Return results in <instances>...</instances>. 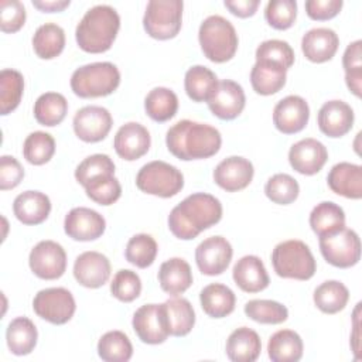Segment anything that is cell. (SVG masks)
Masks as SVG:
<instances>
[{"label": "cell", "instance_id": "cell-56", "mask_svg": "<svg viewBox=\"0 0 362 362\" xmlns=\"http://www.w3.org/2000/svg\"><path fill=\"white\" fill-rule=\"evenodd\" d=\"M69 0H33L34 7L47 13L62 11L65 7L69 6Z\"/></svg>", "mask_w": 362, "mask_h": 362}, {"label": "cell", "instance_id": "cell-42", "mask_svg": "<svg viewBox=\"0 0 362 362\" xmlns=\"http://www.w3.org/2000/svg\"><path fill=\"white\" fill-rule=\"evenodd\" d=\"M24 78L16 69H3L0 72V112L7 115L14 110L23 96Z\"/></svg>", "mask_w": 362, "mask_h": 362}, {"label": "cell", "instance_id": "cell-36", "mask_svg": "<svg viewBox=\"0 0 362 362\" xmlns=\"http://www.w3.org/2000/svg\"><path fill=\"white\" fill-rule=\"evenodd\" d=\"M216 75L204 65H194L185 72L184 86L194 102H208L218 85Z\"/></svg>", "mask_w": 362, "mask_h": 362}, {"label": "cell", "instance_id": "cell-5", "mask_svg": "<svg viewBox=\"0 0 362 362\" xmlns=\"http://www.w3.org/2000/svg\"><path fill=\"white\" fill-rule=\"evenodd\" d=\"M120 72L112 62H92L76 68L71 76V89L79 98H100L116 90Z\"/></svg>", "mask_w": 362, "mask_h": 362}, {"label": "cell", "instance_id": "cell-31", "mask_svg": "<svg viewBox=\"0 0 362 362\" xmlns=\"http://www.w3.org/2000/svg\"><path fill=\"white\" fill-rule=\"evenodd\" d=\"M164 315L170 335L184 337L195 324V313L187 298L175 297L163 303Z\"/></svg>", "mask_w": 362, "mask_h": 362}, {"label": "cell", "instance_id": "cell-22", "mask_svg": "<svg viewBox=\"0 0 362 362\" xmlns=\"http://www.w3.org/2000/svg\"><path fill=\"white\" fill-rule=\"evenodd\" d=\"M354 110L344 100L325 102L317 116L320 130L328 137H341L346 134L354 126Z\"/></svg>", "mask_w": 362, "mask_h": 362}, {"label": "cell", "instance_id": "cell-21", "mask_svg": "<svg viewBox=\"0 0 362 362\" xmlns=\"http://www.w3.org/2000/svg\"><path fill=\"white\" fill-rule=\"evenodd\" d=\"M74 276L83 287L98 288L110 277V262L99 252H83L75 259Z\"/></svg>", "mask_w": 362, "mask_h": 362}, {"label": "cell", "instance_id": "cell-11", "mask_svg": "<svg viewBox=\"0 0 362 362\" xmlns=\"http://www.w3.org/2000/svg\"><path fill=\"white\" fill-rule=\"evenodd\" d=\"M30 269L44 280L59 279L66 269V253L64 247L54 240H41L30 252Z\"/></svg>", "mask_w": 362, "mask_h": 362}, {"label": "cell", "instance_id": "cell-34", "mask_svg": "<svg viewBox=\"0 0 362 362\" xmlns=\"http://www.w3.org/2000/svg\"><path fill=\"white\" fill-rule=\"evenodd\" d=\"M38 332L34 322L27 317L14 318L6 331L7 346L14 355L30 354L37 344Z\"/></svg>", "mask_w": 362, "mask_h": 362}, {"label": "cell", "instance_id": "cell-7", "mask_svg": "<svg viewBox=\"0 0 362 362\" xmlns=\"http://www.w3.org/2000/svg\"><path fill=\"white\" fill-rule=\"evenodd\" d=\"M136 185L146 194L170 198L182 189L184 175L177 167L161 160H154L139 170Z\"/></svg>", "mask_w": 362, "mask_h": 362}, {"label": "cell", "instance_id": "cell-52", "mask_svg": "<svg viewBox=\"0 0 362 362\" xmlns=\"http://www.w3.org/2000/svg\"><path fill=\"white\" fill-rule=\"evenodd\" d=\"M25 21V8L18 0L0 1V28L3 33L18 31Z\"/></svg>", "mask_w": 362, "mask_h": 362}, {"label": "cell", "instance_id": "cell-23", "mask_svg": "<svg viewBox=\"0 0 362 362\" xmlns=\"http://www.w3.org/2000/svg\"><path fill=\"white\" fill-rule=\"evenodd\" d=\"M232 276L236 286L246 293L262 291L270 283L263 262L255 255L240 257L233 266Z\"/></svg>", "mask_w": 362, "mask_h": 362}, {"label": "cell", "instance_id": "cell-1", "mask_svg": "<svg viewBox=\"0 0 362 362\" xmlns=\"http://www.w3.org/2000/svg\"><path fill=\"white\" fill-rule=\"evenodd\" d=\"M222 218V204L206 192H195L174 206L168 215V228L182 240L197 238L202 230L218 223Z\"/></svg>", "mask_w": 362, "mask_h": 362}, {"label": "cell", "instance_id": "cell-39", "mask_svg": "<svg viewBox=\"0 0 362 362\" xmlns=\"http://www.w3.org/2000/svg\"><path fill=\"white\" fill-rule=\"evenodd\" d=\"M146 113L156 122H167L175 116L178 109L177 95L164 86L151 89L144 99Z\"/></svg>", "mask_w": 362, "mask_h": 362}, {"label": "cell", "instance_id": "cell-35", "mask_svg": "<svg viewBox=\"0 0 362 362\" xmlns=\"http://www.w3.org/2000/svg\"><path fill=\"white\" fill-rule=\"evenodd\" d=\"M65 47V33L61 25L55 23H45L40 25L33 35V48L42 59L58 57Z\"/></svg>", "mask_w": 362, "mask_h": 362}, {"label": "cell", "instance_id": "cell-17", "mask_svg": "<svg viewBox=\"0 0 362 362\" xmlns=\"http://www.w3.org/2000/svg\"><path fill=\"white\" fill-rule=\"evenodd\" d=\"M310 119V107L298 95H288L277 102L273 109V123L284 134H293L305 127Z\"/></svg>", "mask_w": 362, "mask_h": 362}, {"label": "cell", "instance_id": "cell-4", "mask_svg": "<svg viewBox=\"0 0 362 362\" xmlns=\"http://www.w3.org/2000/svg\"><path fill=\"white\" fill-rule=\"evenodd\" d=\"M204 55L212 62L229 61L238 49V34L229 20L214 14L206 17L198 31Z\"/></svg>", "mask_w": 362, "mask_h": 362}, {"label": "cell", "instance_id": "cell-26", "mask_svg": "<svg viewBox=\"0 0 362 362\" xmlns=\"http://www.w3.org/2000/svg\"><path fill=\"white\" fill-rule=\"evenodd\" d=\"M13 211L16 218L24 225H38L48 218L51 201L40 191H24L16 197Z\"/></svg>", "mask_w": 362, "mask_h": 362}, {"label": "cell", "instance_id": "cell-10", "mask_svg": "<svg viewBox=\"0 0 362 362\" xmlns=\"http://www.w3.org/2000/svg\"><path fill=\"white\" fill-rule=\"evenodd\" d=\"M33 308L42 320L61 325L72 318L76 304L69 290L64 287H49L35 294Z\"/></svg>", "mask_w": 362, "mask_h": 362}, {"label": "cell", "instance_id": "cell-30", "mask_svg": "<svg viewBox=\"0 0 362 362\" xmlns=\"http://www.w3.org/2000/svg\"><path fill=\"white\" fill-rule=\"evenodd\" d=\"M201 307L212 318H223L235 310V293L225 284L211 283L201 290Z\"/></svg>", "mask_w": 362, "mask_h": 362}, {"label": "cell", "instance_id": "cell-19", "mask_svg": "<svg viewBox=\"0 0 362 362\" xmlns=\"http://www.w3.org/2000/svg\"><path fill=\"white\" fill-rule=\"evenodd\" d=\"M253 164L239 156L222 160L214 170V181L225 191L235 192L246 188L253 178Z\"/></svg>", "mask_w": 362, "mask_h": 362}, {"label": "cell", "instance_id": "cell-33", "mask_svg": "<svg viewBox=\"0 0 362 362\" xmlns=\"http://www.w3.org/2000/svg\"><path fill=\"white\" fill-rule=\"evenodd\" d=\"M310 226L320 238L332 235L345 228L344 209L331 201L320 202L310 214Z\"/></svg>", "mask_w": 362, "mask_h": 362}, {"label": "cell", "instance_id": "cell-53", "mask_svg": "<svg viewBox=\"0 0 362 362\" xmlns=\"http://www.w3.org/2000/svg\"><path fill=\"white\" fill-rule=\"evenodd\" d=\"M24 177V168L13 156L0 157V189L16 188Z\"/></svg>", "mask_w": 362, "mask_h": 362}, {"label": "cell", "instance_id": "cell-28", "mask_svg": "<svg viewBox=\"0 0 362 362\" xmlns=\"http://www.w3.org/2000/svg\"><path fill=\"white\" fill-rule=\"evenodd\" d=\"M158 281L167 294H182L192 284L191 267L184 259L171 257L160 266Z\"/></svg>", "mask_w": 362, "mask_h": 362}, {"label": "cell", "instance_id": "cell-45", "mask_svg": "<svg viewBox=\"0 0 362 362\" xmlns=\"http://www.w3.org/2000/svg\"><path fill=\"white\" fill-rule=\"evenodd\" d=\"M245 314L260 324H280L288 317V310L274 300H249L245 304Z\"/></svg>", "mask_w": 362, "mask_h": 362}, {"label": "cell", "instance_id": "cell-25", "mask_svg": "<svg viewBox=\"0 0 362 362\" xmlns=\"http://www.w3.org/2000/svg\"><path fill=\"white\" fill-rule=\"evenodd\" d=\"M327 182L332 192L345 198L359 199L362 197V167L346 161L338 163L329 170Z\"/></svg>", "mask_w": 362, "mask_h": 362}, {"label": "cell", "instance_id": "cell-48", "mask_svg": "<svg viewBox=\"0 0 362 362\" xmlns=\"http://www.w3.org/2000/svg\"><path fill=\"white\" fill-rule=\"evenodd\" d=\"M296 16V0H270L264 8L266 21L276 30L290 28L294 24Z\"/></svg>", "mask_w": 362, "mask_h": 362}, {"label": "cell", "instance_id": "cell-15", "mask_svg": "<svg viewBox=\"0 0 362 362\" xmlns=\"http://www.w3.org/2000/svg\"><path fill=\"white\" fill-rule=\"evenodd\" d=\"M65 233L74 240H95L106 229L105 218L95 209L86 206L72 208L64 221Z\"/></svg>", "mask_w": 362, "mask_h": 362}, {"label": "cell", "instance_id": "cell-13", "mask_svg": "<svg viewBox=\"0 0 362 362\" xmlns=\"http://www.w3.org/2000/svg\"><path fill=\"white\" fill-rule=\"evenodd\" d=\"M232 255V246L223 236H211L197 246L195 262L202 274L216 276L228 269Z\"/></svg>", "mask_w": 362, "mask_h": 362}, {"label": "cell", "instance_id": "cell-6", "mask_svg": "<svg viewBox=\"0 0 362 362\" xmlns=\"http://www.w3.org/2000/svg\"><path fill=\"white\" fill-rule=\"evenodd\" d=\"M274 272L284 279L308 280L314 276L317 263L310 247L297 239L280 242L272 252Z\"/></svg>", "mask_w": 362, "mask_h": 362}, {"label": "cell", "instance_id": "cell-12", "mask_svg": "<svg viewBox=\"0 0 362 362\" xmlns=\"http://www.w3.org/2000/svg\"><path fill=\"white\" fill-rule=\"evenodd\" d=\"M75 134L86 141L96 143L103 140L112 129L113 119L106 107L102 106H83L81 107L72 120Z\"/></svg>", "mask_w": 362, "mask_h": 362}, {"label": "cell", "instance_id": "cell-20", "mask_svg": "<svg viewBox=\"0 0 362 362\" xmlns=\"http://www.w3.org/2000/svg\"><path fill=\"white\" fill-rule=\"evenodd\" d=\"M150 143L151 140L148 130L137 122H129L120 126L116 132L113 147L119 157L133 161L148 151Z\"/></svg>", "mask_w": 362, "mask_h": 362}, {"label": "cell", "instance_id": "cell-32", "mask_svg": "<svg viewBox=\"0 0 362 362\" xmlns=\"http://www.w3.org/2000/svg\"><path fill=\"white\" fill-rule=\"evenodd\" d=\"M303 339L291 329L274 332L267 344V354L273 362H297L303 356Z\"/></svg>", "mask_w": 362, "mask_h": 362}, {"label": "cell", "instance_id": "cell-16", "mask_svg": "<svg viewBox=\"0 0 362 362\" xmlns=\"http://www.w3.org/2000/svg\"><path fill=\"white\" fill-rule=\"evenodd\" d=\"M245 92L242 86L230 79L219 81L214 93L208 99L209 110L222 120L238 117L245 107Z\"/></svg>", "mask_w": 362, "mask_h": 362}, {"label": "cell", "instance_id": "cell-29", "mask_svg": "<svg viewBox=\"0 0 362 362\" xmlns=\"http://www.w3.org/2000/svg\"><path fill=\"white\" fill-rule=\"evenodd\" d=\"M262 342L256 331L240 327L226 341V355L233 362H253L259 358Z\"/></svg>", "mask_w": 362, "mask_h": 362}, {"label": "cell", "instance_id": "cell-38", "mask_svg": "<svg viewBox=\"0 0 362 362\" xmlns=\"http://www.w3.org/2000/svg\"><path fill=\"white\" fill-rule=\"evenodd\" d=\"M314 303L325 314H335L345 308L349 300L346 286L338 280H327L314 290Z\"/></svg>", "mask_w": 362, "mask_h": 362}, {"label": "cell", "instance_id": "cell-47", "mask_svg": "<svg viewBox=\"0 0 362 362\" xmlns=\"http://www.w3.org/2000/svg\"><path fill=\"white\" fill-rule=\"evenodd\" d=\"M362 41L356 40L351 42L342 57V65L345 69V82L346 86L355 96H361L362 86Z\"/></svg>", "mask_w": 362, "mask_h": 362}, {"label": "cell", "instance_id": "cell-55", "mask_svg": "<svg viewBox=\"0 0 362 362\" xmlns=\"http://www.w3.org/2000/svg\"><path fill=\"white\" fill-rule=\"evenodd\" d=\"M225 7L238 17H249L253 16L256 8L259 7V0H225Z\"/></svg>", "mask_w": 362, "mask_h": 362}, {"label": "cell", "instance_id": "cell-41", "mask_svg": "<svg viewBox=\"0 0 362 362\" xmlns=\"http://www.w3.org/2000/svg\"><path fill=\"white\" fill-rule=\"evenodd\" d=\"M110 175H115V163L107 154H92L83 158L75 170V178L83 187Z\"/></svg>", "mask_w": 362, "mask_h": 362}, {"label": "cell", "instance_id": "cell-40", "mask_svg": "<svg viewBox=\"0 0 362 362\" xmlns=\"http://www.w3.org/2000/svg\"><path fill=\"white\" fill-rule=\"evenodd\" d=\"M98 355L105 362H127L133 355V346L124 332L109 331L98 342Z\"/></svg>", "mask_w": 362, "mask_h": 362}, {"label": "cell", "instance_id": "cell-27", "mask_svg": "<svg viewBox=\"0 0 362 362\" xmlns=\"http://www.w3.org/2000/svg\"><path fill=\"white\" fill-rule=\"evenodd\" d=\"M287 69L272 61H256L250 71V83L259 95H273L286 85Z\"/></svg>", "mask_w": 362, "mask_h": 362}, {"label": "cell", "instance_id": "cell-51", "mask_svg": "<svg viewBox=\"0 0 362 362\" xmlns=\"http://www.w3.org/2000/svg\"><path fill=\"white\" fill-rule=\"evenodd\" d=\"M86 195L99 205H112L120 198L122 187L115 175L100 178L85 187Z\"/></svg>", "mask_w": 362, "mask_h": 362}, {"label": "cell", "instance_id": "cell-54", "mask_svg": "<svg viewBox=\"0 0 362 362\" xmlns=\"http://www.w3.org/2000/svg\"><path fill=\"white\" fill-rule=\"evenodd\" d=\"M342 0H307L305 11L313 20H329L342 8Z\"/></svg>", "mask_w": 362, "mask_h": 362}, {"label": "cell", "instance_id": "cell-49", "mask_svg": "<svg viewBox=\"0 0 362 362\" xmlns=\"http://www.w3.org/2000/svg\"><path fill=\"white\" fill-rule=\"evenodd\" d=\"M110 291L117 300L130 303L139 297L141 291V280L136 272L122 269L115 274L110 283Z\"/></svg>", "mask_w": 362, "mask_h": 362}, {"label": "cell", "instance_id": "cell-18", "mask_svg": "<svg viewBox=\"0 0 362 362\" xmlns=\"http://www.w3.org/2000/svg\"><path fill=\"white\" fill-rule=\"evenodd\" d=\"M328 160L327 147L317 139L307 137L290 147L288 161L290 165L300 174H317Z\"/></svg>", "mask_w": 362, "mask_h": 362}, {"label": "cell", "instance_id": "cell-44", "mask_svg": "<svg viewBox=\"0 0 362 362\" xmlns=\"http://www.w3.org/2000/svg\"><path fill=\"white\" fill-rule=\"evenodd\" d=\"M157 242L151 235L137 233L132 236L126 246V260L140 269H146L153 264L157 256Z\"/></svg>", "mask_w": 362, "mask_h": 362}, {"label": "cell", "instance_id": "cell-46", "mask_svg": "<svg viewBox=\"0 0 362 362\" xmlns=\"http://www.w3.org/2000/svg\"><path fill=\"white\" fill-rule=\"evenodd\" d=\"M298 192H300L298 182L291 175L284 173L272 175L264 185L266 197L274 204H280V205H287L296 201L298 197Z\"/></svg>", "mask_w": 362, "mask_h": 362}, {"label": "cell", "instance_id": "cell-9", "mask_svg": "<svg viewBox=\"0 0 362 362\" xmlns=\"http://www.w3.org/2000/svg\"><path fill=\"white\" fill-rule=\"evenodd\" d=\"M320 250L324 259L341 269L355 266L361 259V240L355 230L342 228L341 230L321 236Z\"/></svg>", "mask_w": 362, "mask_h": 362}, {"label": "cell", "instance_id": "cell-24", "mask_svg": "<svg viewBox=\"0 0 362 362\" xmlns=\"http://www.w3.org/2000/svg\"><path fill=\"white\" fill-rule=\"evenodd\" d=\"M339 45L337 33L327 27H317L308 30L301 40V49L311 62L329 61Z\"/></svg>", "mask_w": 362, "mask_h": 362}, {"label": "cell", "instance_id": "cell-14", "mask_svg": "<svg viewBox=\"0 0 362 362\" xmlns=\"http://www.w3.org/2000/svg\"><path fill=\"white\" fill-rule=\"evenodd\" d=\"M133 329L144 344H163L170 335L163 304H144L133 315Z\"/></svg>", "mask_w": 362, "mask_h": 362}, {"label": "cell", "instance_id": "cell-37", "mask_svg": "<svg viewBox=\"0 0 362 362\" xmlns=\"http://www.w3.org/2000/svg\"><path fill=\"white\" fill-rule=\"evenodd\" d=\"M68 112V102L58 92H45L34 103V117L42 126L59 124Z\"/></svg>", "mask_w": 362, "mask_h": 362}, {"label": "cell", "instance_id": "cell-50", "mask_svg": "<svg viewBox=\"0 0 362 362\" xmlns=\"http://www.w3.org/2000/svg\"><path fill=\"white\" fill-rule=\"evenodd\" d=\"M256 61H272L288 69L294 64V51L287 41L266 40L256 49Z\"/></svg>", "mask_w": 362, "mask_h": 362}, {"label": "cell", "instance_id": "cell-2", "mask_svg": "<svg viewBox=\"0 0 362 362\" xmlns=\"http://www.w3.org/2000/svg\"><path fill=\"white\" fill-rule=\"evenodd\" d=\"M165 143L173 156L189 161L215 156L221 148L222 137L214 126L184 119L167 130Z\"/></svg>", "mask_w": 362, "mask_h": 362}, {"label": "cell", "instance_id": "cell-8", "mask_svg": "<svg viewBox=\"0 0 362 362\" xmlns=\"http://www.w3.org/2000/svg\"><path fill=\"white\" fill-rule=\"evenodd\" d=\"M181 0H150L143 17L147 34L157 40H168L178 34L182 21Z\"/></svg>", "mask_w": 362, "mask_h": 362}, {"label": "cell", "instance_id": "cell-3", "mask_svg": "<svg viewBox=\"0 0 362 362\" xmlns=\"http://www.w3.org/2000/svg\"><path fill=\"white\" fill-rule=\"evenodd\" d=\"M119 27L120 17L112 6H93L83 14L76 25V42L79 48L86 52H105L112 47Z\"/></svg>", "mask_w": 362, "mask_h": 362}, {"label": "cell", "instance_id": "cell-43", "mask_svg": "<svg viewBox=\"0 0 362 362\" xmlns=\"http://www.w3.org/2000/svg\"><path fill=\"white\" fill-rule=\"evenodd\" d=\"M55 153V140L49 133L33 132L27 136L23 146L24 158L34 165L45 164Z\"/></svg>", "mask_w": 362, "mask_h": 362}]
</instances>
